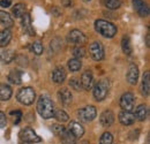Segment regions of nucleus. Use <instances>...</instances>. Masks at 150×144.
Instances as JSON below:
<instances>
[{
    "label": "nucleus",
    "instance_id": "1",
    "mask_svg": "<svg viewBox=\"0 0 150 144\" xmlns=\"http://www.w3.org/2000/svg\"><path fill=\"white\" fill-rule=\"evenodd\" d=\"M37 112L43 119L53 118L54 112H56L53 102L46 96H40L37 102Z\"/></svg>",
    "mask_w": 150,
    "mask_h": 144
},
{
    "label": "nucleus",
    "instance_id": "2",
    "mask_svg": "<svg viewBox=\"0 0 150 144\" xmlns=\"http://www.w3.org/2000/svg\"><path fill=\"white\" fill-rule=\"evenodd\" d=\"M95 29L96 31L105 38H112L117 35V27L105 20H97L95 21Z\"/></svg>",
    "mask_w": 150,
    "mask_h": 144
},
{
    "label": "nucleus",
    "instance_id": "3",
    "mask_svg": "<svg viewBox=\"0 0 150 144\" xmlns=\"http://www.w3.org/2000/svg\"><path fill=\"white\" fill-rule=\"evenodd\" d=\"M109 89H110V84H109V81L108 80H100L96 83V85L94 87V93L95 99L97 102H102L106 98L108 93H109Z\"/></svg>",
    "mask_w": 150,
    "mask_h": 144
},
{
    "label": "nucleus",
    "instance_id": "4",
    "mask_svg": "<svg viewBox=\"0 0 150 144\" xmlns=\"http://www.w3.org/2000/svg\"><path fill=\"white\" fill-rule=\"evenodd\" d=\"M35 97H36V92L30 87L22 88L21 90H19L18 96H16L18 100L23 105H31L35 100Z\"/></svg>",
    "mask_w": 150,
    "mask_h": 144
},
{
    "label": "nucleus",
    "instance_id": "5",
    "mask_svg": "<svg viewBox=\"0 0 150 144\" xmlns=\"http://www.w3.org/2000/svg\"><path fill=\"white\" fill-rule=\"evenodd\" d=\"M97 115V109L95 106H86L77 111V116L82 122H90Z\"/></svg>",
    "mask_w": 150,
    "mask_h": 144
},
{
    "label": "nucleus",
    "instance_id": "6",
    "mask_svg": "<svg viewBox=\"0 0 150 144\" xmlns=\"http://www.w3.org/2000/svg\"><path fill=\"white\" fill-rule=\"evenodd\" d=\"M135 106V97L132 92H125L120 98V107L122 111L132 112Z\"/></svg>",
    "mask_w": 150,
    "mask_h": 144
},
{
    "label": "nucleus",
    "instance_id": "7",
    "mask_svg": "<svg viewBox=\"0 0 150 144\" xmlns=\"http://www.w3.org/2000/svg\"><path fill=\"white\" fill-rule=\"evenodd\" d=\"M20 137H21L22 142H29V143H38V142L42 141L40 137L30 127H27V128L22 129V131L20 133Z\"/></svg>",
    "mask_w": 150,
    "mask_h": 144
},
{
    "label": "nucleus",
    "instance_id": "8",
    "mask_svg": "<svg viewBox=\"0 0 150 144\" xmlns=\"http://www.w3.org/2000/svg\"><path fill=\"white\" fill-rule=\"evenodd\" d=\"M89 53L91 58L96 61H100L104 59V46L100 42H94L89 46Z\"/></svg>",
    "mask_w": 150,
    "mask_h": 144
},
{
    "label": "nucleus",
    "instance_id": "9",
    "mask_svg": "<svg viewBox=\"0 0 150 144\" xmlns=\"http://www.w3.org/2000/svg\"><path fill=\"white\" fill-rule=\"evenodd\" d=\"M68 42L72 43V44H76V45H82L86 43V36L82 31L77 30V29H74L72 30L69 34H68V37H67Z\"/></svg>",
    "mask_w": 150,
    "mask_h": 144
},
{
    "label": "nucleus",
    "instance_id": "10",
    "mask_svg": "<svg viewBox=\"0 0 150 144\" xmlns=\"http://www.w3.org/2000/svg\"><path fill=\"white\" fill-rule=\"evenodd\" d=\"M133 6L136 13L141 18H147L149 16V7L143 0H133Z\"/></svg>",
    "mask_w": 150,
    "mask_h": 144
},
{
    "label": "nucleus",
    "instance_id": "11",
    "mask_svg": "<svg viewBox=\"0 0 150 144\" xmlns=\"http://www.w3.org/2000/svg\"><path fill=\"white\" fill-rule=\"evenodd\" d=\"M80 83H81V87H82L84 90H90L91 87H93V83H94L93 73L90 72V71H86V72L82 73Z\"/></svg>",
    "mask_w": 150,
    "mask_h": 144
},
{
    "label": "nucleus",
    "instance_id": "12",
    "mask_svg": "<svg viewBox=\"0 0 150 144\" xmlns=\"http://www.w3.org/2000/svg\"><path fill=\"white\" fill-rule=\"evenodd\" d=\"M68 130L69 133L74 136L75 138H80L83 136L84 134V128L81 124L76 122V121H71L69 125H68Z\"/></svg>",
    "mask_w": 150,
    "mask_h": 144
},
{
    "label": "nucleus",
    "instance_id": "13",
    "mask_svg": "<svg viewBox=\"0 0 150 144\" xmlns=\"http://www.w3.org/2000/svg\"><path fill=\"white\" fill-rule=\"evenodd\" d=\"M139 80V67L135 64H131L127 72V81L132 85H135Z\"/></svg>",
    "mask_w": 150,
    "mask_h": 144
},
{
    "label": "nucleus",
    "instance_id": "14",
    "mask_svg": "<svg viewBox=\"0 0 150 144\" xmlns=\"http://www.w3.org/2000/svg\"><path fill=\"white\" fill-rule=\"evenodd\" d=\"M99 122L103 127L111 126L114 122V114L112 113V111H110V109L104 111L99 116Z\"/></svg>",
    "mask_w": 150,
    "mask_h": 144
},
{
    "label": "nucleus",
    "instance_id": "15",
    "mask_svg": "<svg viewBox=\"0 0 150 144\" xmlns=\"http://www.w3.org/2000/svg\"><path fill=\"white\" fill-rule=\"evenodd\" d=\"M119 121L124 126H131L135 122V116H134V114L132 112L121 111L119 113Z\"/></svg>",
    "mask_w": 150,
    "mask_h": 144
},
{
    "label": "nucleus",
    "instance_id": "16",
    "mask_svg": "<svg viewBox=\"0 0 150 144\" xmlns=\"http://www.w3.org/2000/svg\"><path fill=\"white\" fill-rule=\"evenodd\" d=\"M58 98L64 105H69L72 103L73 96H72L71 91L68 90L67 88H62V89H60L58 91Z\"/></svg>",
    "mask_w": 150,
    "mask_h": 144
},
{
    "label": "nucleus",
    "instance_id": "17",
    "mask_svg": "<svg viewBox=\"0 0 150 144\" xmlns=\"http://www.w3.org/2000/svg\"><path fill=\"white\" fill-rule=\"evenodd\" d=\"M22 27H23L24 31L29 34V36H35V30L31 27V18L27 13L22 16Z\"/></svg>",
    "mask_w": 150,
    "mask_h": 144
},
{
    "label": "nucleus",
    "instance_id": "18",
    "mask_svg": "<svg viewBox=\"0 0 150 144\" xmlns=\"http://www.w3.org/2000/svg\"><path fill=\"white\" fill-rule=\"evenodd\" d=\"M66 80V72L62 67H57L52 72V81L54 83H62Z\"/></svg>",
    "mask_w": 150,
    "mask_h": 144
},
{
    "label": "nucleus",
    "instance_id": "19",
    "mask_svg": "<svg viewBox=\"0 0 150 144\" xmlns=\"http://www.w3.org/2000/svg\"><path fill=\"white\" fill-rule=\"evenodd\" d=\"M134 116L139 121H144L147 119V116H148V107H147V105H144V104L139 105L137 108L135 109Z\"/></svg>",
    "mask_w": 150,
    "mask_h": 144
},
{
    "label": "nucleus",
    "instance_id": "20",
    "mask_svg": "<svg viewBox=\"0 0 150 144\" xmlns=\"http://www.w3.org/2000/svg\"><path fill=\"white\" fill-rule=\"evenodd\" d=\"M15 58H16L15 52H14L12 49H6V50H4V51L0 53V60H1L4 64H11Z\"/></svg>",
    "mask_w": 150,
    "mask_h": 144
},
{
    "label": "nucleus",
    "instance_id": "21",
    "mask_svg": "<svg viewBox=\"0 0 150 144\" xmlns=\"http://www.w3.org/2000/svg\"><path fill=\"white\" fill-rule=\"evenodd\" d=\"M0 24L4 25L6 29H9V28L13 27L14 21H13L12 16L8 13H6L4 11H0Z\"/></svg>",
    "mask_w": 150,
    "mask_h": 144
},
{
    "label": "nucleus",
    "instance_id": "22",
    "mask_svg": "<svg viewBox=\"0 0 150 144\" xmlns=\"http://www.w3.org/2000/svg\"><path fill=\"white\" fill-rule=\"evenodd\" d=\"M141 91L143 96H148L150 92V73L146 72L143 74L142 77V87H141Z\"/></svg>",
    "mask_w": 150,
    "mask_h": 144
},
{
    "label": "nucleus",
    "instance_id": "23",
    "mask_svg": "<svg viewBox=\"0 0 150 144\" xmlns=\"http://www.w3.org/2000/svg\"><path fill=\"white\" fill-rule=\"evenodd\" d=\"M11 40H12V32L9 29H4L2 31H0V46L1 47L7 46Z\"/></svg>",
    "mask_w": 150,
    "mask_h": 144
},
{
    "label": "nucleus",
    "instance_id": "24",
    "mask_svg": "<svg viewBox=\"0 0 150 144\" xmlns=\"http://www.w3.org/2000/svg\"><path fill=\"white\" fill-rule=\"evenodd\" d=\"M12 88L8 84H0V100H8L12 97Z\"/></svg>",
    "mask_w": 150,
    "mask_h": 144
},
{
    "label": "nucleus",
    "instance_id": "25",
    "mask_svg": "<svg viewBox=\"0 0 150 144\" xmlns=\"http://www.w3.org/2000/svg\"><path fill=\"white\" fill-rule=\"evenodd\" d=\"M121 49L126 55H131L133 53V47L131 45V39L128 35H125L121 39Z\"/></svg>",
    "mask_w": 150,
    "mask_h": 144
},
{
    "label": "nucleus",
    "instance_id": "26",
    "mask_svg": "<svg viewBox=\"0 0 150 144\" xmlns=\"http://www.w3.org/2000/svg\"><path fill=\"white\" fill-rule=\"evenodd\" d=\"M8 81L11 83H13V84H16V85L21 84V82H22V73L20 71H16V69L12 71L8 75Z\"/></svg>",
    "mask_w": 150,
    "mask_h": 144
},
{
    "label": "nucleus",
    "instance_id": "27",
    "mask_svg": "<svg viewBox=\"0 0 150 144\" xmlns=\"http://www.w3.org/2000/svg\"><path fill=\"white\" fill-rule=\"evenodd\" d=\"M25 14V5L24 4H16L13 7V15L15 18H22Z\"/></svg>",
    "mask_w": 150,
    "mask_h": 144
},
{
    "label": "nucleus",
    "instance_id": "28",
    "mask_svg": "<svg viewBox=\"0 0 150 144\" xmlns=\"http://www.w3.org/2000/svg\"><path fill=\"white\" fill-rule=\"evenodd\" d=\"M82 67V62L80 59H76V58H73L68 61V68L71 72H77L80 71Z\"/></svg>",
    "mask_w": 150,
    "mask_h": 144
},
{
    "label": "nucleus",
    "instance_id": "29",
    "mask_svg": "<svg viewBox=\"0 0 150 144\" xmlns=\"http://www.w3.org/2000/svg\"><path fill=\"white\" fill-rule=\"evenodd\" d=\"M60 138L62 140L64 144H76V138H75L71 133H69V130H68V129L65 131V134H64Z\"/></svg>",
    "mask_w": 150,
    "mask_h": 144
},
{
    "label": "nucleus",
    "instance_id": "30",
    "mask_svg": "<svg viewBox=\"0 0 150 144\" xmlns=\"http://www.w3.org/2000/svg\"><path fill=\"white\" fill-rule=\"evenodd\" d=\"M29 49H30V51L33 52V53H35L36 55H40V54L43 53V45H42V43L40 42H35V43H31L30 44V46H29Z\"/></svg>",
    "mask_w": 150,
    "mask_h": 144
},
{
    "label": "nucleus",
    "instance_id": "31",
    "mask_svg": "<svg viewBox=\"0 0 150 144\" xmlns=\"http://www.w3.org/2000/svg\"><path fill=\"white\" fill-rule=\"evenodd\" d=\"M53 116L56 118L59 122H66V121H68V118H69V116H68V114H67L65 111H62V109L56 111Z\"/></svg>",
    "mask_w": 150,
    "mask_h": 144
},
{
    "label": "nucleus",
    "instance_id": "32",
    "mask_svg": "<svg viewBox=\"0 0 150 144\" xmlns=\"http://www.w3.org/2000/svg\"><path fill=\"white\" fill-rule=\"evenodd\" d=\"M112 142H113V136L111 133L106 131V133H104V134L100 136L99 144H112Z\"/></svg>",
    "mask_w": 150,
    "mask_h": 144
},
{
    "label": "nucleus",
    "instance_id": "33",
    "mask_svg": "<svg viewBox=\"0 0 150 144\" xmlns=\"http://www.w3.org/2000/svg\"><path fill=\"white\" fill-rule=\"evenodd\" d=\"M105 6H106V8L114 11V9H118L121 6V1L120 0H106Z\"/></svg>",
    "mask_w": 150,
    "mask_h": 144
},
{
    "label": "nucleus",
    "instance_id": "34",
    "mask_svg": "<svg viewBox=\"0 0 150 144\" xmlns=\"http://www.w3.org/2000/svg\"><path fill=\"white\" fill-rule=\"evenodd\" d=\"M51 129H52L53 134H54V135H57V136H59V137H61V136L65 134V131L67 130L65 127L61 126V125H52Z\"/></svg>",
    "mask_w": 150,
    "mask_h": 144
},
{
    "label": "nucleus",
    "instance_id": "35",
    "mask_svg": "<svg viewBox=\"0 0 150 144\" xmlns=\"http://www.w3.org/2000/svg\"><path fill=\"white\" fill-rule=\"evenodd\" d=\"M73 55H74L76 59H80V58H83L86 55V50L82 47V46H76L73 49Z\"/></svg>",
    "mask_w": 150,
    "mask_h": 144
},
{
    "label": "nucleus",
    "instance_id": "36",
    "mask_svg": "<svg viewBox=\"0 0 150 144\" xmlns=\"http://www.w3.org/2000/svg\"><path fill=\"white\" fill-rule=\"evenodd\" d=\"M69 85H71V88H73L75 91H80L81 89H82L80 81L76 80V78H72V80L69 81Z\"/></svg>",
    "mask_w": 150,
    "mask_h": 144
},
{
    "label": "nucleus",
    "instance_id": "37",
    "mask_svg": "<svg viewBox=\"0 0 150 144\" xmlns=\"http://www.w3.org/2000/svg\"><path fill=\"white\" fill-rule=\"evenodd\" d=\"M16 59H18V64H19L20 66H22V67L28 66V59H27V56L20 55L19 58H16Z\"/></svg>",
    "mask_w": 150,
    "mask_h": 144
},
{
    "label": "nucleus",
    "instance_id": "38",
    "mask_svg": "<svg viewBox=\"0 0 150 144\" xmlns=\"http://www.w3.org/2000/svg\"><path fill=\"white\" fill-rule=\"evenodd\" d=\"M7 125V120H6V115L4 114V112L0 111V128H5Z\"/></svg>",
    "mask_w": 150,
    "mask_h": 144
},
{
    "label": "nucleus",
    "instance_id": "39",
    "mask_svg": "<svg viewBox=\"0 0 150 144\" xmlns=\"http://www.w3.org/2000/svg\"><path fill=\"white\" fill-rule=\"evenodd\" d=\"M12 5V0H0V7H9Z\"/></svg>",
    "mask_w": 150,
    "mask_h": 144
},
{
    "label": "nucleus",
    "instance_id": "40",
    "mask_svg": "<svg viewBox=\"0 0 150 144\" xmlns=\"http://www.w3.org/2000/svg\"><path fill=\"white\" fill-rule=\"evenodd\" d=\"M11 114H12V115H13V114H15V115L18 116V121H16L15 124H19V121L21 120V118H22V113H21L20 111H12V112H11Z\"/></svg>",
    "mask_w": 150,
    "mask_h": 144
},
{
    "label": "nucleus",
    "instance_id": "41",
    "mask_svg": "<svg viewBox=\"0 0 150 144\" xmlns=\"http://www.w3.org/2000/svg\"><path fill=\"white\" fill-rule=\"evenodd\" d=\"M146 43H147V46L149 47L150 46V36H149V34L147 35V37H146Z\"/></svg>",
    "mask_w": 150,
    "mask_h": 144
},
{
    "label": "nucleus",
    "instance_id": "42",
    "mask_svg": "<svg viewBox=\"0 0 150 144\" xmlns=\"http://www.w3.org/2000/svg\"><path fill=\"white\" fill-rule=\"evenodd\" d=\"M21 144H34V143H29V142H21Z\"/></svg>",
    "mask_w": 150,
    "mask_h": 144
},
{
    "label": "nucleus",
    "instance_id": "43",
    "mask_svg": "<svg viewBox=\"0 0 150 144\" xmlns=\"http://www.w3.org/2000/svg\"><path fill=\"white\" fill-rule=\"evenodd\" d=\"M84 1H90V0H84Z\"/></svg>",
    "mask_w": 150,
    "mask_h": 144
}]
</instances>
